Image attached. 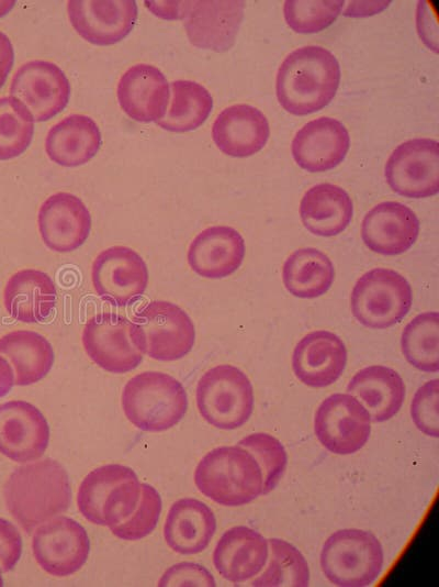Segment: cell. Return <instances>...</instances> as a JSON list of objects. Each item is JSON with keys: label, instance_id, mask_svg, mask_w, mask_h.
Listing matches in <instances>:
<instances>
[{"label": "cell", "instance_id": "obj_8", "mask_svg": "<svg viewBox=\"0 0 439 587\" xmlns=\"http://www.w3.org/2000/svg\"><path fill=\"white\" fill-rule=\"evenodd\" d=\"M413 303L407 279L390 268H373L354 284L350 306L359 323L371 329H386L401 322Z\"/></svg>", "mask_w": 439, "mask_h": 587}, {"label": "cell", "instance_id": "obj_18", "mask_svg": "<svg viewBox=\"0 0 439 587\" xmlns=\"http://www.w3.org/2000/svg\"><path fill=\"white\" fill-rule=\"evenodd\" d=\"M91 214L80 198L70 192H56L41 204L37 225L45 246L68 253L80 247L91 231Z\"/></svg>", "mask_w": 439, "mask_h": 587}, {"label": "cell", "instance_id": "obj_9", "mask_svg": "<svg viewBox=\"0 0 439 587\" xmlns=\"http://www.w3.org/2000/svg\"><path fill=\"white\" fill-rule=\"evenodd\" d=\"M32 552L43 571L56 577L78 572L87 562L90 540L86 529L76 520L56 516L34 530Z\"/></svg>", "mask_w": 439, "mask_h": 587}, {"label": "cell", "instance_id": "obj_7", "mask_svg": "<svg viewBox=\"0 0 439 587\" xmlns=\"http://www.w3.org/2000/svg\"><path fill=\"white\" fill-rule=\"evenodd\" d=\"M132 335L143 354L170 362L184 357L195 341L194 324L178 304L154 300L132 318Z\"/></svg>", "mask_w": 439, "mask_h": 587}, {"label": "cell", "instance_id": "obj_13", "mask_svg": "<svg viewBox=\"0 0 439 587\" xmlns=\"http://www.w3.org/2000/svg\"><path fill=\"white\" fill-rule=\"evenodd\" d=\"M9 92L24 106L35 122H45L66 108L70 85L56 64L35 59L15 71Z\"/></svg>", "mask_w": 439, "mask_h": 587}, {"label": "cell", "instance_id": "obj_42", "mask_svg": "<svg viewBox=\"0 0 439 587\" xmlns=\"http://www.w3.org/2000/svg\"><path fill=\"white\" fill-rule=\"evenodd\" d=\"M438 379L424 384L415 392L410 403V417L424 434L438 438Z\"/></svg>", "mask_w": 439, "mask_h": 587}, {"label": "cell", "instance_id": "obj_39", "mask_svg": "<svg viewBox=\"0 0 439 587\" xmlns=\"http://www.w3.org/2000/svg\"><path fill=\"white\" fill-rule=\"evenodd\" d=\"M237 444L255 456L262 470V495L269 494L277 487L286 468L288 455L284 446L277 438L263 432L249 434Z\"/></svg>", "mask_w": 439, "mask_h": 587}, {"label": "cell", "instance_id": "obj_24", "mask_svg": "<svg viewBox=\"0 0 439 587\" xmlns=\"http://www.w3.org/2000/svg\"><path fill=\"white\" fill-rule=\"evenodd\" d=\"M270 135L266 115L246 103L222 110L212 126L216 147L232 157H248L261 151Z\"/></svg>", "mask_w": 439, "mask_h": 587}, {"label": "cell", "instance_id": "obj_15", "mask_svg": "<svg viewBox=\"0 0 439 587\" xmlns=\"http://www.w3.org/2000/svg\"><path fill=\"white\" fill-rule=\"evenodd\" d=\"M244 8L241 0L182 1L181 19L190 43L217 53L228 51L235 44Z\"/></svg>", "mask_w": 439, "mask_h": 587}, {"label": "cell", "instance_id": "obj_12", "mask_svg": "<svg viewBox=\"0 0 439 587\" xmlns=\"http://www.w3.org/2000/svg\"><path fill=\"white\" fill-rule=\"evenodd\" d=\"M390 188L406 198L432 197L439 191V149L434 139H413L399 144L384 168Z\"/></svg>", "mask_w": 439, "mask_h": 587}, {"label": "cell", "instance_id": "obj_48", "mask_svg": "<svg viewBox=\"0 0 439 587\" xmlns=\"http://www.w3.org/2000/svg\"><path fill=\"white\" fill-rule=\"evenodd\" d=\"M15 4V1H0V18L5 15Z\"/></svg>", "mask_w": 439, "mask_h": 587}, {"label": "cell", "instance_id": "obj_3", "mask_svg": "<svg viewBox=\"0 0 439 587\" xmlns=\"http://www.w3.org/2000/svg\"><path fill=\"white\" fill-rule=\"evenodd\" d=\"M194 483L201 494L226 507L249 503L263 490L258 462L238 444L207 452L194 470Z\"/></svg>", "mask_w": 439, "mask_h": 587}, {"label": "cell", "instance_id": "obj_47", "mask_svg": "<svg viewBox=\"0 0 439 587\" xmlns=\"http://www.w3.org/2000/svg\"><path fill=\"white\" fill-rule=\"evenodd\" d=\"M14 372L8 359L0 355V399L15 385Z\"/></svg>", "mask_w": 439, "mask_h": 587}, {"label": "cell", "instance_id": "obj_44", "mask_svg": "<svg viewBox=\"0 0 439 587\" xmlns=\"http://www.w3.org/2000/svg\"><path fill=\"white\" fill-rule=\"evenodd\" d=\"M23 542L18 528L9 520L0 518V568L10 572L22 555Z\"/></svg>", "mask_w": 439, "mask_h": 587}, {"label": "cell", "instance_id": "obj_30", "mask_svg": "<svg viewBox=\"0 0 439 587\" xmlns=\"http://www.w3.org/2000/svg\"><path fill=\"white\" fill-rule=\"evenodd\" d=\"M353 204L348 192L333 184L311 187L300 202L304 228L314 235L335 236L351 222Z\"/></svg>", "mask_w": 439, "mask_h": 587}, {"label": "cell", "instance_id": "obj_37", "mask_svg": "<svg viewBox=\"0 0 439 587\" xmlns=\"http://www.w3.org/2000/svg\"><path fill=\"white\" fill-rule=\"evenodd\" d=\"M34 120L12 97H0V160L20 156L30 146Z\"/></svg>", "mask_w": 439, "mask_h": 587}, {"label": "cell", "instance_id": "obj_23", "mask_svg": "<svg viewBox=\"0 0 439 587\" xmlns=\"http://www.w3.org/2000/svg\"><path fill=\"white\" fill-rule=\"evenodd\" d=\"M246 253L241 234L227 225L202 230L190 243L187 258L191 269L209 279L225 278L243 264Z\"/></svg>", "mask_w": 439, "mask_h": 587}, {"label": "cell", "instance_id": "obj_6", "mask_svg": "<svg viewBox=\"0 0 439 587\" xmlns=\"http://www.w3.org/2000/svg\"><path fill=\"white\" fill-rule=\"evenodd\" d=\"M383 560L378 538L360 529L336 531L325 541L320 552L324 575L340 587L370 586L380 576Z\"/></svg>", "mask_w": 439, "mask_h": 587}, {"label": "cell", "instance_id": "obj_36", "mask_svg": "<svg viewBox=\"0 0 439 587\" xmlns=\"http://www.w3.org/2000/svg\"><path fill=\"white\" fill-rule=\"evenodd\" d=\"M137 476L128 466L106 464L91 470L81 481L77 492V506L85 519L104 525L103 506L115 486Z\"/></svg>", "mask_w": 439, "mask_h": 587}, {"label": "cell", "instance_id": "obj_27", "mask_svg": "<svg viewBox=\"0 0 439 587\" xmlns=\"http://www.w3.org/2000/svg\"><path fill=\"white\" fill-rule=\"evenodd\" d=\"M56 287L44 272L24 268L8 279L3 289V304L7 312L24 323L45 321L56 303Z\"/></svg>", "mask_w": 439, "mask_h": 587}, {"label": "cell", "instance_id": "obj_29", "mask_svg": "<svg viewBox=\"0 0 439 587\" xmlns=\"http://www.w3.org/2000/svg\"><path fill=\"white\" fill-rule=\"evenodd\" d=\"M347 394L361 402L371 421L383 422L399 411L405 398V385L393 368L372 365L356 373L347 386Z\"/></svg>", "mask_w": 439, "mask_h": 587}, {"label": "cell", "instance_id": "obj_20", "mask_svg": "<svg viewBox=\"0 0 439 587\" xmlns=\"http://www.w3.org/2000/svg\"><path fill=\"white\" fill-rule=\"evenodd\" d=\"M348 353L342 340L326 330L304 335L294 347L292 368L304 385L322 388L334 384L344 373Z\"/></svg>", "mask_w": 439, "mask_h": 587}, {"label": "cell", "instance_id": "obj_35", "mask_svg": "<svg viewBox=\"0 0 439 587\" xmlns=\"http://www.w3.org/2000/svg\"><path fill=\"white\" fill-rule=\"evenodd\" d=\"M268 565L249 585L255 587H307L308 564L303 554L291 543L281 539H269Z\"/></svg>", "mask_w": 439, "mask_h": 587}, {"label": "cell", "instance_id": "obj_19", "mask_svg": "<svg viewBox=\"0 0 439 587\" xmlns=\"http://www.w3.org/2000/svg\"><path fill=\"white\" fill-rule=\"evenodd\" d=\"M350 147L346 126L337 119L322 117L304 124L294 135L291 153L295 163L309 173L338 166Z\"/></svg>", "mask_w": 439, "mask_h": 587}, {"label": "cell", "instance_id": "obj_32", "mask_svg": "<svg viewBox=\"0 0 439 587\" xmlns=\"http://www.w3.org/2000/svg\"><path fill=\"white\" fill-rule=\"evenodd\" d=\"M334 279L333 262L315 247L294 251L282 266L283 285L297 298L313 299L326 294Z\"/></svg>", "mask_w": 439, "mask_h": 587}, {"label": "cell", "instance_id": "obj_2", "mask_svg": "<svg viewBox=\"0 0 439 587\" xmlns=\"http://www.w3.org/2000/svg\"><path fill=\"white\" fill-rule=\"evenodd\" d=\"M340 76L339 63L330 51L317 45L296 48L278 69V101L294 115L319 111L334 99Z\"/></svg>", "mask_w": 439, "mask_h": 587}, {"label": "cell", "instance_id": "obj_43", "mask_svg": "<svg viewBox=\"0 0 439 587\" xmlns=\"http://www.w3.org/2000/svg\"><path fill=\"white\" fill-rule=\"evenodd\" d=\"M215 579L207 568L192 562H181L170 566L162 574L158 586H204L214 587Z\"/></svg>", "mask_w": 439, "mask_h": 587}, {"label": "cell", "instance_id": "obj_16", "mask_svg": "<svg viewBox=\"0 0 439 587\" xmlns=\"http://www.w3.org/2000/svg\"><path fill=\"white\" fill-rule=\"evenodd\" d=\"M49 424L42 411L25 400L0 405V453L16 463L38 459L49 443Z\"/></svg>", "mask_w": 439, "mask_h": 587}, {"label": "cell", "instance_id": "obj_21", "mask_svg": "<svg viewBox=\"0 0 439 587\" xmlns=\"http://www.w3.org/2000/svg\"><path fill=\"white\" fill-rule=\"evenodd\" d=\"M419 234V220L406 204L383 201L364 215L361 239L374 253L398 255L408 251Z\"/></svg>", "mask_w": 439, "mask_h": 587}, {"label": "cell", "instance_id": "obj_17", "mask_svg": "<svg viewBox=\"0 0 439 587\" xmlns=\"http://www.w3.org/2000/svg\"><path fill=\"white\" fill-rule=\"evenodd\" d=\"M67 11L76 32L99 46L125 38L133 30L138 12L134 0H71L67 2Z\"/></svg>", "mask_w": 439, "mask_h": 587}, {"label": "cell", "instance_id": "obj_1", "mask_svg": "<svg viewBox=\"0 0 439 587\" xmlns=\"http://www.w3.org/2000/svg\"><path fill=\"white\" fill-rule=\"evenodd\" d=\"M3 496L10 514L31 534L69 508L71 487L64 466L44 458L16 467L4 484Z\"/></svg>", "mask_w": 439, "mask_h": 587}, {"label": "cell", "instance_id": "obj_33", "mask_svg": "<svg viewBox=\"0 0 439 587\" xmlns=\"http://www.w3.org/2000/svg\"><path fill=\"white\" fill-rule=\"evenodd\" d=\"M213 109L210 91L196 81L175 80L171 102L158 126L170 132H189L201 126Z\"/></svg>", "mask_w": 439, "mask_h": 587}, {"label": "cell", "instance_id": "obj_46", "mask_svg": "<svg viewBox=\"0 0 439 587\" xmlns=\"http://www.w3.org/2000/svg\"><path fill=\"white\" fill-rule=\"evenodd\" d=\"M182 1H145V5L157 16L166 20L181 19Z\"/></svg>", "mask_w": 439, "mask_h": 587}, {"label": "cell", "instance_id": "obj_11", "mask_svg": "<svg viewBox=\"0 0 439 587\" xmlns=\"http://www.w3.org/2000/svg\"><path fill=\"white\" fill-rule=\"evenodd\" d=\"M314 432L319 443L338 455L361 450L371 433V418L361 402L349 394L328 396L317 408Z\"/></svg>", "mask_w": 439, "mask_h": 587}, {"label": "cell", "instance_id": "obj_49", "mask_svg": "<svg viewBox=\"0 0 439 587\" xmlns=\"http://www.w3.org/2000/svg\"><path fill=\"white\" fill-rule=\"evenodd\" d=\"M1 573H2V571H1V568H0V587L3 586V578H2V574H1Z\"/></svg>", "mask_w": 439, "mask_h": 587}, {"label": "cell", "instance_id": "obj_31", "mask_svg": "<svg viewBox=\"0 0 439 587\" xmlns=\"http://www.w3.org/2000/svg\"><path fill=\"white\" fill-rule=\"evenodd\" d=\"M0 354L14 367L15 385L29 386L43 379L54 364V351L48 340L30 330H15L0 337Z\"/></svg>", "mask_w": 439, "mask_h": 587}, {"label": "cell", "instance_id": "obj_28", "mask_svg": "<svg viewBox=\"0 0 439 587\" xmlns=\"http://www.w3.org/2000/svg\"><path fill=\"white\" fill-rule=\"evenodd\" d=\"M101 144V132L92 118L70 114L49 129L45 151L55 164L77 167L92 159Z\"/></svg>", "mask_w": 439, "mask_h": 587}, {"label": "cell", "instance_id": "obj_45", "mask_svg": "<svg viewBox=\"0 0 439 587\" xmlns=\"http://www.w3.org/2000/svg\"><path fill=\"white\" fill-rule=\"evenodd\" d=\"M14 63V49L8 35L0 31V88L4 85Z\"/></svg>", "mask_w": 439, "mask_h": 587}, {"label": "cell", "instance_id": "obj_38", "mask_svg": "<svg viewBox=\"0 0 439 587\" xmlns=\"http://www.w3.org/2000/svg\"><path fill=\"white\" fill-rule=\"evenodd\" d=\"M344 4V0H286L283 15L294 32L317 33L335 22Z\"/></svg>", "mask_w": 439, "mask_h": 587}, {"label": "cell", "instance_id": "obj_41", "mask_svg": "<svg viewBox=\"0 0 439 587\" xmlns=\"http://www.w3.org/2000/svg\"><path fill=\"white\" fill-rule=\"evenodd\" d=\"M142 486L135 476L113 488L103 506V521L110 530L125 521L138 506Z\"/></svg>", "mask_w": 439, "mask_h": 587}, {"label": "cell", "instance_id": "obj_22", "mask_svg": "<svg viewBox=\"0 0 439 587\" xmlns=\"http://www.w3.org/2000/svg\"><path fill=\"white\" fill-rule=\"evenodd\" d=\"M121 109L134 121L158 122L168 109L169 82L162 71L149 64H136L120 78L116 89Z\"/></svg>", "mask_w": 439, "mask_h": 587}, {"label": "cell", "instance_id": "obj_14", "mask_svg": "<svg viewBox=\"0 0 439 587\" xmlns=\"http://www.w3.org/2000/svg\"><path fill=\"white\" fill-rule=\"evenodd\" d=\"M95 294L104 301L124 307L139 298L148 284V268L133 248L114 245L100 252L91 268Z\"/></svg>", "mask_w": 439, "mask_h": 587}, {"label": "cell", "instance_id": "obj_5", "mask_svg": "<svg viewBox=\"0 0 439 587\" xmlns=\"http://www.w3.org/2000/svg\"><path fill=\"white\" fill-rule=\"evenodd\" d=\"M196 407L201 417L221 430L244 425L254 411V388L238 367L221 364L206 370L198 381Z\"/></svg>", "mask_w": 439, "mask_h": 587}, {"label": "cell", "instance_id": "obj_34", "mask_svg": "<svg viewBox=\"0 0 439 587\" xmlns=\"http://www.w3.org/2000/svg\"><path fill=\"white\" fill-rule=\"evenodd\" d=\"M439 317L427 311L410 320L402 332L401 346L406 361L426 373L439 369Z\"/></svg>", "mask_w": 439, "mask_h": 587}, {"label": "cell", "instance_id": "obj_26", "mask_svg": "<svg viewBox=\"0 0 439 587\" xmlns=\"http://www.w3.org/2000/svg\"><path fill=\"white\" fill-rule=\"evenodd\" d=\"M216 531V518L211 508L195 498L175 501L167 513L164 539L178 554L192 555L204 551Z\"/></svg>", "mask_w": 439, "mask_h": 587}, {"label": "cell", "instance_id": "obj_40", "mask_svg": "<svg viewBox=\"0 0 439 587\" xmlns=\"http://www.w3.org/2000/svg\"><path fill=\"white\" fill-rule=\"evenodd\" d=\"M142 494L134 512L111 532L124 541H138L151 533L158 524L162 501L159 492L149 484L140 483Z\"/></svg>", "mask_w": 439, "mask_h": 587}, {"label": "cell", "instance_id": "obj_10", "mask_svg": "<svg viewBox=\"0 0 439 587\" xmlns=\"http://www.w3.org/2000/svg\"><path fill=\"white\" fill-rule=\"evenodd\" d=\"M89 358L100 368L125 374L143 361V353L132 335V321L115 312H101L90 318L81 333Z\"/></svg>", "mask_w": 439, "mask_h": 587}, {"label": "cell", "instance_id": "obj_4", "mask_svg": "<svg viewBox=\"0 0 439 587\" xmlns=\"http://www.w3.org/2000/svg\"><path fill=\"white\" fill-rule=\"evenodd\" d=\"M121 405L127 420L147 432L166 431L178 424L188 409L181 381L169 374L142 372L125 384Z\"/></svg>", "mask_w": 439, "mask_h": 587}, {"label": "cell", "instance_id": "obj_25", "mask_svg": "<svg viewBox=\"0 0 439 587\" xmlns=\"http://www.w3.org/2000/svg\"><path fill=\"white\" fill-rule=\"evenodd\" d=\"M269 543L248 527H234L219 538L213 552V564L226 580L239 584L257 576L266 566Z\"/></svg>", "mask_w": 439, "mask_h": 587}]
</instances>
